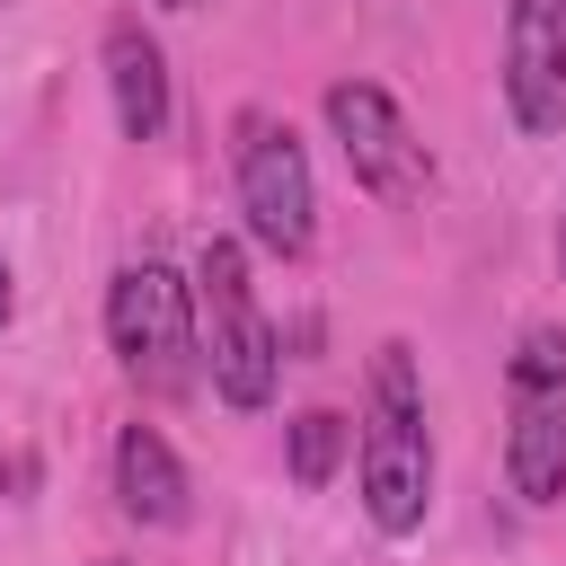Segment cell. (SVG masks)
Segmentation results:
<instances>
[{
  "label": "cell",
  "mask_w": 566,
  "mask_h": 566,
  "mask_svg": "<svg viewBox=\"0 0 566 566\" xmlns=\"http://www.w3.org/2000/svg\"><path fill=\"white\" fill-rule=\"evenodd\" d=\"M115 504H124L133 522H150V531H177V522H186L195 486H186V460L168 451L159 424H124V433H115Z\"/></svg>",
  "instance_id": "9c48e42d"
},
{
  "label": "cell",
  "mask_w": 566,
  "mask_h": 566,
  "mask_svg": "<svg viewBox=\"0 0 566 566\" xmlns=\"http://www.w3.org/2000/svg\"><path fill=\"white\" fill-rule=\"evenodd\" d=\"M504 106L522 133L566 124V0H504Z\"/></svg>",
  "instance_id": "52a82bcc"
},
{
  "label": "cell",
  "mask_w": 566,
  "mask_h": 566,
  "mask_svg": "<svg viewBox=\"0 0 566 566\" xmlns=\"http://www.w3.org/2000/svg\"><path fill=\"white\" fill-rule=\"evenodd\" d=\"M557 265H566V230H557Z\"/></svg>",
  "instance_id": "7c38bea8"
},
{
  "label": "cell",
  "mask_w": 566,
  "mask_h": 566,
  "mask_svg": "<svg viewBox=\"0 0 566 566\" xmlns=\"http://www.w3.org/2000/svg\"><path fill=\"white\" fill-rule=\"evenodd\" d=\"M327 133H336V150H345V168H354L363 195H380V203H416V195L433 186V159H424L416 124L398 115L389 88H371V80H336V88H327Z\"/></svg>",
  "instance_id": "8992f818"
},
{
  "label": "cell",
  "mask_w": 566,
  "mask_h": 566,
  "mask_svg": "<svg viewBox=\"0 0 566 566\" xmlns=\"http://www.w3.org/2000/svg\"><path fill=\"white\" fill-rule=\"evenodd\" d=\"M363 513L380 539H416L433 513L424 380H416V345H398V336L371 354V389H363Z\"/></svg>",
  "instance_id": "6da1fadb"
},
{
  "label": "cell",
  "mask_w": 566,
  "mask_h": 566,
  "mask_svg": "<svg viewBox=\"0 0 566 566\" xmlns=\"http://www.w3.org/2000/svg\"><path fill=\"white\" fill-rule=\"evenodd\" d=\"M195 327H203L195 345L212 363V389L239 416L274 407L283 345H274V318L256 310V283H248V248L239 239H203V256H195Z\"/></svg>",
  "instance_id": "7a4b0ae2"
},
{
  "label": "cell",
  "mask_w": 566,
  "mask_h": 566,
  "mask_svg": "<svg viewBox=\"0 0 566 566\" xmlns=\"http://www.w3.org/2000/svg\"><path fill=\"white\" fill-rule=\"evenodd\" d=\"M345 442H354V424H345L336 407L292 416V486H327V478H336V460H345Z\"/></svg>",
  "instance_id": "30bf717a"
},
{
  "label": "cell",
  "mask_w": 566,
  "mask_h": 566,
  "mask_svg": "<svg viewBox=\"0 0 566 566\" xmlns=\"http://www.w3.org/2000/svg\"><path fill=\"white\" fill-rule=\"evenodd\" d=\"M168 9H186V0H168Z\"/></svg>",
  "instance_id": "4fadbf2b"
},
{
  "label": "cell",
  "mask_w": 566,
  "mask_h": 566,
  "mask_svg": "<svg viewBox=\"0 0 566 566\" xmlns=\"http://www.w3.org/2000/svg\"><path fill=\"white\" fill-rule=\"evenodd\" d=\"M106 345H115V363L150 389V398H177L186 380H195V283L186 274H168L159 256H142V265H124L115 283H106Z\"/></svg>",
  "instance_id": "5b68a950"
},
{
  "label": "cell",
  "mask_w": 566,
  "mask_h": 566,
  "mask_svg": "<svg viewBox=\"0 0 566 566\" xmlns=\"http://www.w3.org/2000/svg\"><path fill=\"white\" fill-rule=\"evenodd\" d=\"M504 478L522 504L566 495V336L557 327H522L504 363Z\"/></svg>",
  "instance_id": "277c9868"
},
{
  "label": "cell",
  "mask_w": 566,
  "mask_h": 566,
  "mask_svg": "<svg viewBox=\"0 0 566 566\" xmlns=\"http://www.w3.org/2000/svg\"><path fill=\"white\" fill-rule=\"evenodd\" d=\"M230 168H239L248 239L265 256H310V239H318V177H310L301 133L283 115H265V106H239L230 115Z\"/></svg>",
  "instance_id": "3957f363"
},
{
  "label": "cell",
  "mask_w": 566,
  "mask_h": 566,
  "mask_svg": "<svg viewBox=\"0 0 566 566\" xmlns=\"http://www.w3.org/2000/svg\"><path fill=\"white\" fill-rule=\"evenodd\" d=\"M106 97H115L124 142H159L168 133V53H159V35L142 18L106 27Z\"/></svg>",
  "instance_id": "ba28073f"
},
{
  "label": "cell",
  "mask_w": 566,
  "mask_h": 566,
  "mask_svg": "<svg viewBox=\"0 0 566 566\" xmlns=\"http://www.w3.org/2000/svg\"><path fill=\"white\" fill-rule=\"evenodd\" d=\"M9 310H18V292H9V265H0V327H9Z\"/></svg>",
  "instance_id": "8fae6325"
}]
</instances>
